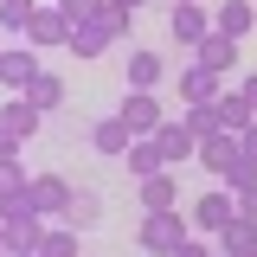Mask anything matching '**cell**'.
I'll list each match as a JSON object with an SVG mask.
<instances>
[{
	"label": "cell",
	"instance_id": "30bf717a",
	"mask_svg": "<svg viewBox=\"0 0 257 257\" xmlns=\"http://www.w3.org/2000/svg\"><path fill=\"white\" fill-rule=\"evenodd\" d=\"M193 161H199L212 180H225V174L238 167V135H199V155Z\"/></svg>",
	"mask_w": 257,
	"mask_h": 257
},
{
	"label": "cell",
	"instance_id": "d4e9b609",
	"mask_svg": "<svg viewBox=\"0 0 257 257\" xmlns=\"http://www.w3.org/2000/svg\"><path fill=\"white\" fill-rule=\"evenodd\" d=\"M52 7H58L64 20H71V26H84V20H96V13H103L109 0H52Z\"/></svg>",
	"mask_w": 257,
	"mask_h": 257
},
{
	"label": "cell",
	"instance_id": "e575fe53",
	"mask_svg": "<svg viewBox=\"0 0 257 257\" xmlns=\"http://www.w3.org/2000/svg\"><path fill=\"white\" fill-rule=\"evenodd\" d=\"M0 257H7V251H0Z\"/></svg>",
	"mask_w": 257,
	"mask_h": 257
},
{
	"label": "cell",
	"instance_id": "5bb4252c",
	"mask_svg": "<svg viewBox=\"0 0 257 257\" xmlns=\"http://www.w3.org/2000/svg\"><path fill=\"white\" fill-rule=\"evenodd\" d=\"M251 26H257L251 0H219V7H212V32H225V39H244Z\"/></svg>",
	"mask_w": 257,
	"mask_h": 257
},
{
	"label": "cell",
	"instance_id": "83f0119b",
	"mask_svg": "<svg viewBox=\"0 0 257 257\" xmlns=\"http://www.w3.org/2000/svg\"><path fill=\"white\" fill-rule=\"evenodd\" d=\"M20 148H26V135H13V128L0 122V161H20Z\"/></svg>",
	"mask_w": 257,
	"mask_h": 257
},
{
	"label": "cell",
	"instance_id": "2e32d148",
	"mask_svg": "<svg viewBox=\"0 0 257 257\" xmlns=\"http://www.w3.org/2000/svg\"><path fill=\"white\" fill-rule=\"evenodd\" d=\"M122 161H128V174H135V180H155L161 167H167V155H161V142H155V135H135Z\"/></svg>",
	"mask_w": 257,
	"mask_h": 257
},
{
	"label": "cell",
	"instance_id": "836d02e7",
	"mask_svg": "<svg viewBox=\"0 0 257 257\" xmlns=\"http://www.w3.org/2000/svg\"><path fill=\"white\" fill-rule=\"evenodd\" d=\"M26 257H39V251H26Z\"/></svg>",
	"mask_w": 257,
	"mask_h": 257
},
{
	"label": "cell",
	"instance_id": "4dcf8cb0",
	"mask_svg": "<svg viewBox=\"0 0 257 257\" xmlns=\"http://www.w3.org/2000/svg\"><path fill=\"white\" fill-rule=\"evenodd\" d=\"M238 96H244V103L257 109V71H251V77H238Z\"/></svg>",
	"mask_w": 257,
	"mask_h": 257
},
{
	"label": "cell",
	"instance_id": "e0dca14e",
	"mask_svg": "<svg viewBox=\"0 0 257 257\" xmlns=\"http://www.w3.org/2000/svg\"><path fill=\"white\" fill-rule=\"evenodd\" d=\"M128 142H135V128H128L122 116H103V122H90V148H96V155H128Z\"/></svg>",
	"mask_w": 257,
	"mask_h": 257
},
{
	"label": "cell",
	"instance_id": "603a6c76",
	"mask_svg": "<svg viewBox=\"0 0 257 257\" xmlns=\"http://www.w3.org/2000/svg\"><path fill=\"white\" fill-rule=\"evenodd\" d=\"M96 219H103V199H96V193H77V199H71V212H64L58 225H71V231H90Z\"/></svg>",
	"mask_w": 257,
	"mask_h": 257
},
{
	"label": "cell",
	"instance_id": "7402d4cb",
	"mask_svg": "<svg viewBox=\"0 0 257 257\" xmlns=\"http://www.w3.org/2000/svg\"><path fill=\"white\" fill-rule=\"evenodd\" d=\"M77 238H84V231H71V225H45L39 257H77Z\"/></svg>",
	"mask_w": 257,
	"mask_h": 257
},
{
	"label": "cell",
	"instance_id": "3957f363",
	"mask_svg": "<svg viewBox=\"0 0 257 257\" xmlns=\"http://www.w3.org/2000/svg\"><path fill=\"white\" fill-rule=\"evenodd\" d=\"M231 219H238V199H231V187H212V193H199V199H193V231L219 238Z\"/></svg>",
	"mask_w": 257,
	"mask_h": 257
},
{
	"label": "cell",
	"instance_id": "7a4b0ae2",
	"mask_svg": "<svg viewBox=\"0 0 257 257\" xmlns=\"http://www.w3.org/2000/svg\"><path fill=\"white\" fill-rule=\"evenodd\" d=\"M26 199H32V212H39V219H52V225H58L64 212H71V199H77V187H71L64 174H32Z\"/></svg>",
	"mask_w": 257,
	"mask_h": 257
},
{
	"label": "cell",
	"instance_id": "ffe728a7",
	"mask_svg": "<svg viewBox=\"0 0 257 257\" xmlns=\"http://www.w3.org/2000/svg\"><path fill=\"white\" fill-rule=\"evenodd\" d=\"M0 122L13 128V135H26V142H32V135H39V128H45V109H32L26 96H13V103H7V109H0Z\"/></svg>",
	"mask_w": 257,
	"mask_h": 257
},
{
	"label": "cell",
	"instance_id": "9c48e42d",
	"mask_svg": "<svg viewBox=\"0 0 257 257\" xmlns=\"http://www.w3.org/2000/svg\"><path fill=\"white\" fill-rule=\"evenodd\" d=\"M167 32H174V39H180V45L193 52V45L212 32V13H206L199 0H174V20H167Z\"/></svg>",
	"mask_w": 257,
	"mask_h": 257
},
{
	"label": "cell",
	"instance_id": "4316f807",
	"mask_svg": "<svg viewBox=\"0 0 257 257\" xmlns=\"http://www.w3.org/2000/svg\"><path fill=\"white\" fill-rule=\"evenodd\" d=\"M174 257H219V244H212V238H206V231H193L187 244H180V251Z\"/></svg>",
	"mask_w": 257,
	"mask_h": 257
},
{
	"label": "cell",
	"instance_id": "cb8c5ba5",
	"mask_svg": "<svg viewBox=\"0 0 257 257\" xmlns=\"http://www.w3.org/2000/svg\"><path fill=\"white\" fill-rule=\"evenodd\" d=\"M32 13H39V0H0V32H20V39H26Z\"/></svg>",
	"mask_w": 257,
	"mask_h": 257
},
{
	"label": "cell",
	"instance_id": "5b68a950",
	"mask_svg": "<svg viewBox=\"0 0 257 257\" xmlns=\"http://www.w3.org/2000/svg\"><path fill=\"white\" fill-rule=\"evenodd\" d=\"M206 109H212V135H238V128H251V122H257V109L238 96V84H231V90H219Z\"/></svg>",
	"mask_w": 257,
	"mask_h": 257
},
{
	"label": "cell",
	"instance_id": "ba28073f",
	"mask_svg": "<svg viewBox=\"0 0 257 257\" xmlns=\"http://www.w3.org/2000/svg\"><path fill=\"white\" fill-rule=\"evenodd\" d=\"M155 142H161V155H167V167H187V161L199 155V135L187 128V116H167V122L155 128Z\"/></svg>",
	"mask_w": 257,
	"mask_h": 257
},
{
	"label": "cell",
	"instance_id": "d6a6232c",
	"mask_svg": "<svg viewBox=\"0 0 257 257\" xmlns=\"http://www.w3.org/2000/svg\"><path fill=\"white\" fill-rule=\"evenodd\" d=\"M0 251H7V225H0Z\"/></svg>",
	"mask_w": 257,
	"mask_h": 257
},
{
	"label": "cell",
	"instance_id": "52a82bcc",
	"mask_svg": "<svg viewBox=\"0 0 257 257\" xmlns=\"http://www.w3.org/2000/svg\"><path fill=\"white\" fill-rule=\"evenodd\" d=\"M109 45H116V32H109V20H103V13H96V20H84V26H71V39H64V52H71V58H103V52H109Z\"/></svg>",
	"mask_w": 257,
	"mask_h": 257
},
{
	"label": "cell",
	"instance_id": "8d00e7d4",
	"mask_svg": "<svg viewBox=\"0 0 257 257\" xmlns=\"http://www.w3.org/2000/svg\"><path fill=\"white\" fill-rule=\"evenodd\" d=\"M219 257H225V251H219Z\"/></svg>",
	"mask_w": 257,
	"mask_h": 257
},
{
	"label": "cell",
	"instance_id": "f546056e",
	"mask_svg": "<svg viewBox=\"0 0 257 257\" xmlns=\"http://www.w3.org/2000/svg\"><path fill=\"white\" fill-rule=\"evenodd\" d=\"M238 161H257V122L238 128Z\"/></svg>",
	"mask_w": 257,
	"mask_h": 257
},
{
	"label": "cell",
	"instance_id": "6da1fadb",
	"mask_svg": "<svg viewBox=\"0 0 257 257\" xmlns=\"http://www.w3.org/2000/svg\"><path fill=\"white\" fill-rule=\"evenodd\" d=\"M187 225H193V219H180V206H174V212H142V231H135V244H142L148 257H174V251L193 238Z\"/></svg>",
	"mask_w": 257,
	"mask_h": 257
},
{
	"label": "cell",
	"instance_id": "d590c367",
	"mask_svg": "<svg viewBox=\"0 0 257 257\" xmlns=\"http://www.w3.org/2000/svg\"><path fill=\"white\" fill-rule=\"evenodd\" d=\"M251 257H257V251H251Z\"/></svg>",
	"mask_w": 257,
	"mask_h": 257
},
{
	"label": "cell",
	"instance_id": "44dd1931",
	"mask_svg": "<svg viewBox=\"0 0 257 257\" xmlns=\"http://www.w3.org/2000/svg\"><path fill=\"white\" fill-rule=\"evenodd\" d=\"M20 96H26L32 109H45V116H52V109L64 103V77H52V71H39V77H32V84H26Z\"/></svg>",
	"mask_w": 257,
	"mask_h": 257
},
{
	"label": "cell",
	"instance_id": "9a60e30c",
	"mask_svg": "<svg viewBox=\"0 0 257 257\" xmlns=\"http://www.w3.org/2000/svg\"><path fill=\"white\" fill-rule=\"evenodd\" d=\"M64 39H71V20H64L58 7H39V13H32V26H26V45L45 52V45H64Z\"/></svg>",
	"mask_w": 257,
	"mask_h": 257
},
{
	"label": "cell",
	"instance_id": "d6986e66",
	"mask_svg": "<svg viewBox=\"0 0 257 257\" xmlns=\"http://www.w3.org/2000/svg\"><path fill=\"white\" fill-rule=\"evenodd\" d=\"M161 77H167L161 52H128V90H155Z\"/></svg>",
	"mask_w": 257,
	"mask_h": 257
},
{
	"label": "cell",
	"instance_id": "484cf974",
	"mask_svg": "<svg viewBox=\"0 0 257 257\" xmlns=\"http://www.w3.org/2000/svg\"><path fill=\"white\" fill-rule=\"evenodd\" d=\"M20 187H32L26 161H0V193H20Z\"/></svg>",
	"mask_w": 257,
	"mask_h": 257
},
{
	"label": "cell",
	"instance_id": "277c9868",
	"mask_svg": "<svg viewBox=\"0 0 257 257\" xmlns=\"http://www.w3.org/2000/svg\"><path fill=\"white\" fill-rule=\"evenodd\" d=\"M39 71H45V64H39V45H26V39H20V45H0V84H7L13 96L26 90Z\"/></svg>",
	"mask_w": 257,
	"mask_h": 257
},
{
	"label": "cell",
	"instance_id": "f1b7e54d",
	"mask_svg": "<svg viewBox=\"0 0 257 257\" xmlns=\"http://www.w3.org/2000/svg\"><path fill=\"white\" fill-rule=\"evenodd\" d=\"M231 199H238V219H257V187H238Z\"/></svg>",
	"mask_w": 257,
	"mask_h": 257
},
{
	"label": "cell",
	"instance_id": "ac0fdd59",
	"mask_svg": "<svg viewBox=\"0 0 257 257\" xmlns=\"http://www.w3.org/2000/svg\"><path fill=\"white\" fill-rule=\"evenodd\" d=\"M212 244H219L225 257H251V251H257V219H231Z\"/></svg>",
	"mask_w": 257,
	"mask_h": 257
},
{
	"label": "cell",
	"instance_id": "4fadbf2b",
	"mask_svg": "<svg viewBox=\"0 0 257 257\" xmlns=\"http://www.w3.org/2000/svg\"><path fill=\"white\" fill-rule=\"evenodd\" d=\"M142 187V212H174L180 206V180H174V167H161L155 180H135Z\"/></svg>",
	"mask_w": 257,
	"mask_h": 257
},
{
	"label": "cell",
	"instance_id": "8fae6325",
	"mask_svg": "<svg viewBox=\"0 0 257 257\" xmlns=\"http://www.w3.org/2000/svg\"><path fill=\"white\" fill-rule=\"evenodd\" d=\"M219 90H225L219 71H206V64H187L180 71V109H199V103H212Z\"/></svg>",
	"mask_w": 257,
	"mask_h": 257
},
{
	"label": "cell",
	"instance_id": "7c38bea8",
	"mask_svg": "<svg viewBox=\"0 0 257 257\" xmlns=\"http://www.w3.org/2000/svg\"><path fill=\"white\" fill-rule=\"evenodd\" d=\"M193 64H206V71L231 77V64H238V39H225V32H206V39L193 45Z\"/></svg>",
	"mask_w": 257,
	"mask_h": 257
},
{
	"label": "cell",
	"instance_id": "1f68e13d",
	"mask_svg": "<svg viewBox=\"0 0 257 257\" xmlns=\"http://www.w3.org/2000/svg\"><path fill=\"white\" fill-rule=\"evenodd\" d=\"M116 7H128V13H135V7H148V0H116Z\"/></svg>",
	"mask_w": 257,
	"mask_h": 257
},
{
	"label": "cell",
	"instance_id": "8992f818",
	"mask_svg": "<svg viewBox=\"0 0 257 257\" xmlns=\"http://www.w3.org/2000/svg\"><path fill=\"white\" fill-rule=\"evenodd\" d=\"M135 135H155L161 122H167V109H161V96L155 90H122V109H116Z\"/></svg>",
	"mask_w": 257,
	"mask_h": 257
}]
</instances>
